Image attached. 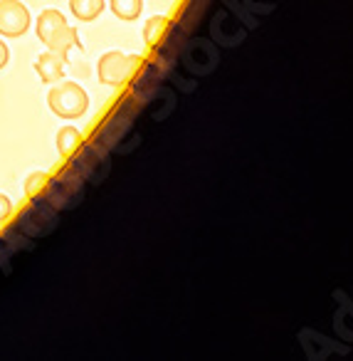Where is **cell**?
I'll list each match as a JSON object with an SVG mask.
<instances>
[{
	"instance_id": "30bf717a",
	"label": "cell",
	"mask_w": 353,
	"mask_h": 361,
	"mask_svg": "<svg viewBox=\"0 0 353 361\" xmlns=\"http://www.w3.org/2000/svg\"><path fill=\"white\" fill-rule=\"evenodd\" d=\"M50 178H52V176L47 173V171H35V173H30V176L25 178V196H27V198L42 196V191L47 188Z\"/></svg>"
},
{
	"instance_id": "7c38bea8",
	"label": "cell",
	"mask_w": 353,
	"mask_h": 361,
	"mask_svg": "<svg viewBox=\"0 0 353 361\" xmlns=\"http://www.w3.org/2000/svg\"><path fill=\"white\" fill-rule=\"evenodd\" d=\"M13 218V201L6 196V193H0V226L8 223Z\"/></svg>"
},
{
	"instance_id": "ba28073f",
	"label": "cell",
	"mask_w": 353,
	"mask_h": 361,
	"mask_svg": "<svg viewBox=\"0 0 353 361\" xmlns=\"http://www.w3.org/2000/svg\"><path fill=\"white\" fill-rule=\"evenodd\" d=\"M82 146V131L75 129V126H62L57 131V151L62 156H72L77 149Z\"/></svg>"
},
{
	"instance_id": "4fadbf2b",
	"label": "cell",
	"mask_w": 353,
	"mask_h": 361,
	"mask_svg": "<svg viewBox=\"0 0 353 361\" xmlns=\"http://www.w3.org/2000/svg\"><path fill=\"white\" fill-rule=\"evenodd\" d=\"M8 60H11V50H8V45L3 40H0V70L8 65Z\"/></svg>"
},
{
	"instance_id": "8992f818",
	"label": "cell",
	"mask_w": 353,
	"mask_h": 361,
	"mask_svg": "<svg viewBox=\"0 0 353 361\" xmlns=\"http://www.w3.org/2000/svg\"><path fill=\"white\" fill-rule=\"evenodd\" d=\"M168 27H171V23H168V18H166V16L149 18V20H146V25H144L146 45H149V47H159L161 40L166 37V32H168Z\"/></svg>"
},
{
	"instance_id": "7a4b0ae2",
	"label": "cell",
	"mask_w": 353,
	"mask_h": 361,
	"mask_svg": "<svg viewBox=\"0 0 353 361\" xmlns=\"http://www.w3.org/2000/svg\"><path fill=\"white\" fill-rule=\"evenodd\" d=\"M144 60L139 55H126V52L111 50L101 55L99 60V82L109 87H124L139 75Z\"/></svg>"
},
{
	"instance_id": "52a82bcc",
	"label": "cell",
	"mask_w": 353,
	"mask_h": 361,
	"mask_svg": "<svg viewBox=\"0 0 353 361\" xmlns=\"http://www.w3.org/2000/svg\"><path fill=\"white\" fill-rule=\"evenodd\" d=\"M70 8L82 23H92L104 11V0H70Z\"/></svg>"
},
{
	"instance_id": "277c9868",
	"label": "cell",
	"mask_w": 353,
	"mask_h": 361,
	"mask_svg": "<svg viewBox=\"0 0 353 361\" xmlns=\"http://www.w3.org/2000/svg\"><path fill=\"white\" fill-rule=\"evenodd\" d=\"M30 27V11L20 0H0V35L20 37Z\"/></svg>"
},
{
	"instance_id": "9c48e42d",
	"label": "cell",
	"mask_w": 353,
	"mask_h": 361,
	"mask_svg": "<svg viewBox=\"0 0 353 361\" xmlns=\"http://www.w3.org/2000/svg\"><path fill=\"white\" fill-rule=\"evenodd\" d=\"M109 3L119 20H136L144 11V0H109Z\"/></svg>"
},
{
	"instance_id": "6da1fadb",
	"label": "cell",
	"mask_w": 353,
	"mask_h": 361,
	"mask_svg": "<svg viewBox=\"0 0 353 361\" xmlns=\"http://www.w3.org/2000/svg\"><path fill=\"white\" fill-rule=\"evenodd\" d=\"M35 27H37V37L55 52H67V50H72V47H82V40H80V35H77V30L67 23V18L62 16L60 11H55V8L42 11Z\"/></svg>"
},
{
	"instance_id": "5b68a950",
	"label": "cell",
	"mask_w": 353,
	"mask_h": 361,
	"mask_svg": "<svg viewBox=\"0 0 353 361\" xmlns=\"http://www.w3.org/2000/svg\"><path fill=\"white\" fill-rule=\"evenodd\" d=\"M65 65H67V52H42L40 57H37L35 62V72L37 77H40L42 82H47V85H52V82L62 80V75H65Z\"/></svg>"
},
{
	"instance_id": "3957f363",
	"label": "cell",
	"mask_w": 353,
	"mask_h": 361,
	"mask_svg": "<svg viewBox=\"0 0 353 361\" xmlns=\"http://www.w3.org/2000/svg\"><path fill=\"white\" fill-rule=\"evenodd\" d=\"M47 104L62 119H80L89 109V97L77 82H62L47 92Z\"/></svg>"
},
{
	"instance_id": "8fae6325",
	"label": "cell",
	"mask_w": 353,
	"mask_h": 361,
	"mask_svg": "<svg viewBox=\"0 0 353 361\" xmlns=\"http://www.w3.org/2000/svg\"><path fill=\"white\" fill-rule=\"evenodd\" d=\"M11 257H13V247L8 245V240L0 233V270H8L11 267Z\"/></svg>"
}]
</instances>
